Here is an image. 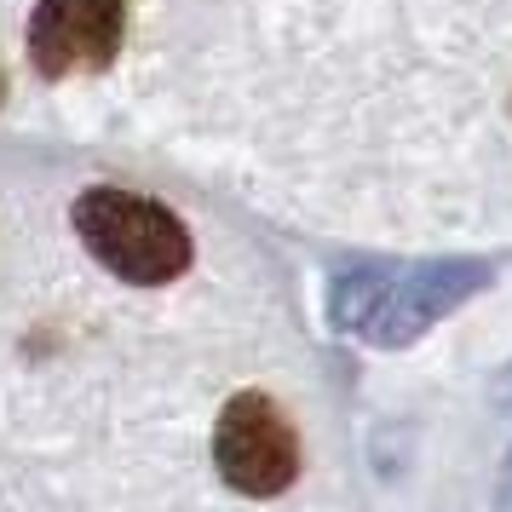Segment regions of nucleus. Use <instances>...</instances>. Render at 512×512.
I'll list each match as a JSON object with an SVG mask.
<instances>
[{
  "instance_id": "2",
  "label": "nucleus",
  "mask_w": 512,
  "mask_h": 512,
  "mask_svg": "<svg viewBox=\"0 0 512 512\" xmlns=\"http://www.w3.org/2000/svg\"><path fill=\"white\" fill-rule=\"evenodd\" d=\"M75 231L87 242V254L116 271L121 282H139V288H156V282H173L190 265V236L185 225L167 208L144 202V196H127V190L98 185L75 202Z\"/></svg>"
},
{
  "instance_id": "5",
  "label": "nucleus",
  "mask_w": 512,
  "mask_h": 512,
  "mask_svg": "<svg viewBox=\"0 0 512 512\" xmlns=\"http://www.w3.org/2000/svg\"><path fill=\"white\" fill-rule=\"evenodd\" d=\"M501 507L512 512V455H507V478H501Z\"/></svg>"
},
{
  "instance_id": "6",
  "label": "nucleus",
  "mask_w": 512,
  "mask_h": 512,
  "mask_svg": "<svg viewBox=\"0 0 512 512\" xmlns=\"http://www.w3.org/2000/svg\"><path fill=\"white\" fill-rule=\"evenodd\" d=\"M0 93H6V81H0Z\"/></svg>"
},
{
  "instance_id": "1",
  "label": "nucleus",
  "mask_w": 512,
  "mask_h": 512,
  "mask_svg": "<svg viewBox=\"0 0 512 512\" xmlns=\"http://www.w3.org/2000/svg\"><path fill=\"white\" fill-rule=\"evenodd\" d=\"M472 282H484L478 265H409V271H357L334 282V323L351 340L374 346H403L438 323L443 311L472 294Z\"/></svg>"
},
{
  "instance_id": "4",
  "label": "nucleus",
  "mask_w": 512,
  "mask_h": 512,
  "mask_svg": "<svg viewBox=\"0 0 512 512\" xmlns=\"http://www.w3.org/2000/svg\"><path fill=\"white\" fill-rule=\"evenodd\" d=\"M121 0H41L29 18V58L52 81L104 70L121 52Z\"/></svg>"
},
{
  "instance_id": "3",
  "label": "nucleus",
  "mask_w": 512,
  "mask_h": 512,
  "mask_svg": "<svg viewBox=\"0 0 512 512\" xmlns=\"http://www.w3.org/2000/svg\"><path fill=\"white\" fill-rule=\"evenodd\" d=\"M213 461H219V478L242 495H282L300 472V443H294V426L271 397L242 392L219 415Z\"/></svg>"
}]
</instances>
